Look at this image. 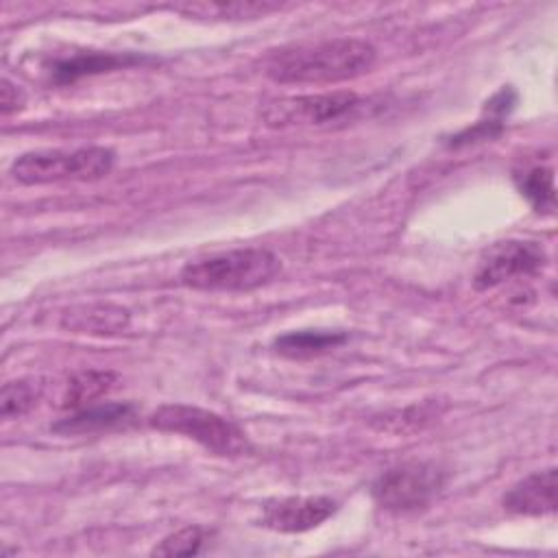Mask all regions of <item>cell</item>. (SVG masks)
I'll use <instances>...</instances> for the list:
<instances>
[{"label": "cell", "instance_id": "6da1fadb", "mask_svg": "<svg viewBox=\"0 0 558 558\" xmlns=\"http://www.w3.org/2000/svg\"><path fill=\"white\" fill-rule=\"evenodd\" d=\"M377 50L355 37H336L314 44L288 46L272 52L264 72L275 83H340L368 72Z\"/></svg>", "mask_w": 558, "mask_h": 558}, {"label": "cell", "instance_id": "7a4b0ae2", "mask_svg": "<svg viewBox=\"0 0 558 558\" xmlns=\"http://www.w3.org/2000/svg\"><path fill=\"white\" fill-rule=\"evenodd\" d=\"M279 266L277 255L266 248H233L187 262L179 279L194 290L240 292L268 283Z\"/></svg>", "mask_w": 558, "mask_h": 558}, {"label": "cell", "instance_id": "3957f363", "mask_svg": "<svg viewBox=\"0 0 558 558\" xmlns=\"http://www.w3.org/2000/svg\"><path fill=\"white\" fill-rule=\"evenodd\" d=\"M116 153L105 146H85L76 150H33L20 155L11 174L24 185L54 181H94L111 172Z\"/></svg>", "mask_w": 558, "mask_h": 558}, {"label": "cell", "instance_id": "277c9868", "mask_svg": "<svg viewBox=\"0 0 558 558\" xmlns=\"http://www.w3.org/2000/svg\"><path fill=\"white\" fill-rule=\"evenodd\" d=\"M148 423L159 432L187 436L216 456H242L251 449L246 434L233 421L196 405L166 403L150 414Z\"/></svg>", "mask_w": 558, "mask_h": 558}, {"label": "cell", "instance_id": "5b68a950", "mask_svg": "<svg viewBox=\"0 0 558 558\" xmlns=\"http://www.w3.org/2000/svg\"><path fill=\"white\" fill-rule=\"evenodd\" d=\"M445 471L434 462H405L381 473L373 484V499L390 512L425 508L445 486Z\"/></svg>", "mask_w": 558, "mask_h": 558}, {"label": "cell", "instance_id": "8992f818", "mask_svg": "<svg viewBox=\"0 0 558 558\" xmlns=\"http://www.w3.org/2000/svg\"><path fill=\"white\" fill-rule=\"evenodd\" d=\"M360 107V96L349 89L290 96L268 102L262 109V118L268 126H292V124H325L349 116Z\"/></svg>", "mask_w": 558, "mask_h": 558}, {"label": "cell", "instance_id": "52a82bcc", "mask_svg": "<svg viewBox=\"0 0 558 558\" xmlns=\"http://www.w3.org/2000/svg\"><path fill=\"white\" fill-rule=\"evenodd\" d=\"M547 262L545 251L536 242L506 240L493 244L480 259L473 283L477 290L495 288L514 277L538 272Z\"/></svg>", "mask_w": 558, "mask_h": 558}, {"label": "cell", "instance_id": "ba28073f", "mask_svg": "<svg viewBox=\"0 0 558 558\" xmlns=\"http://www.w3.org/2000/svg\"><path fill=\"white\" fill-rule=\"evenodd\" d=\"M338 504L329 497H286L264 504L262 525L275 532H307L318 527L336 512Z\"/></svg>", "mask_w": 558, "mask_h": 558}, {"label": "cell", "instance_id": "9c48e42d", "mask_svg": "<svg viewBox=\"0 0 558 558\" xmlns=\"http://www.w3.org/2000/svg\"><path fill=\"white\" fill-rule=\"evenodd\" d=\"M142 57L135 54H118V52H102V50H74L70 54L57 57L46 65V72L52 83L68 85L76 83L83 76L111 72L118 68H126L133 63H140Z\"/></svg>", "mask_w": 558, "mask_h": 558}, {"label": "cell", "instance_id": "30bf717a", "mask_svg": "<svg viewBox=\"0 0 558 558\" xmlns=\"http://www.w3.org/2000/svg\"><path fill=\"white\" fill-rule=\"evenodd\" d=\"M556 469L536 471L521 482H517L504 495V508L514 514L525 517H541L556 512Z\"/></svg>", "mask_w": 558, "mask_h": 558}, {"label": "cell", "instance_id": "8fae6325", "mask_svg": "<svg viewBox=\"0 0 558 558\" xmlns=\"http://www.w3.org/2000/svg\"><path fill=\"white\" fill-rule=\"evenodd\" d=\"M61 327L76 333H120L129 327V310L111 303L74 305L63 312Z\"/></svg>", "mask_w": 558, "mask_h": 558}, {"label": "cell", "instance_id": "7c38bea8", "mask_svg": "<svg viewBox=\"0 0 558 558\" xmlns=\"http://www.w3.org/2000/svg\"><path fill=\"white\" fill-rule=\"evenodd\" d=\"M279 2L268 0H242V2H181L172 4V11L198 20H255L272 11H279Z\"/></svg>", "mask_w": 558, "mask_h": 558}, {"label": "cell", "instance_id": "4fadbf2b", "mask_svg": "<svg viewBox=\"0 0 558 558\" xmlns=\"http://www.w3.org/2000/svg\"><path fill=\"white\" fill-rule=\"evenodd\" d=\"M133 416V405L131 403H105V405H94L78 410L72 416L61 418L59 423L52 425L54 432L61 434H89V432H100L116 427Z\"/></svg>", "mask_w": 558, "mask_h": 558}, {"label": "cell", "instance_id": "5bb4252c", "mask_svg": "<svg viewBox=\"0 0 558 558\" xmlns=\"http://www.w3.org/2000/svg\"><path fill=\"white\" fill-rule=\"evenodd\" d=\"M344 331H327V329H301L288 331L275 340V349L290 357H310L327 353L347 342Z\"/></svg>", "mask_w": 558, "mask_h": 558}, {"label": "cell", "instance_id": "9a60e30c", "mask_svg": "<svg viewBox=\"0 0 558 558\" xmlns=\"http://www.w3.org/2000/svg\"><path fill=\"white\" fill-rule=\"evenodd\" d=\"M113 381H116V375L111 371H96V368L78 371L68 379L65 392L61 397V405L81 408L83 403H89L102 397Z\"/></svg>", "mask_w": 558, "mask_h": 558}, {"label": "cell", "instance_id": "2e32d148", "mask_svg": "<svg viewBox=\"0 0 558 558\" xmlns=\"http://www.w3.org/2000/svg\"><path fill=\"white\" fill-rule=\"evenodd\" d=\"M519 190L530 201L538 214H554L556 194H554V170L551 168H530L519 179Z\"/></svg>", "mask_w": 558, "mask_h": 558}, {"label": "cell", "instance_id": "e0dca14e", "mask_svg": "<svg viewBox=\"0 0 558 558\" xmlns=\"http://www.w3.org/2000/svg\"><path fill=\"white\" fill-rule=\"evenodd\" d=\"M39 395H41V384L35 379L7 381L2 386V397H0L2 418H17L26 414L37 403Z\"/></svg>", "mask_w": 558, "mask_h": 558}, {"label": "cell", "instance_id": "ac0fdd59", "mask_svg": "<svg viewBox=\"0 0 558 558\" xmlns=\"http://www.w3.org/2000/svg\"><path fill=\"white\" fill-rule=\"evenodd\" d=\"M207 541V530L201 525H187L170 536H166L155 549L153 556H194L201 551L203 543Z\"/></svg>", "mask_w": 558, "mask_h": 558}, {"label": "cell", "instance_id": "d6986e66", "mask_svg": "<svg viewBox=\"0 0 558 558\" xmlns=\"http://www.w3.org/2000/svg\"><path fill=\"white\" fill-rule=\"evenodd\" d=\"M22 105H24L22 89H17L9 78H2V83H0V113L9 116V113L17 111Z\"/></svg>", "mask_w": 558, "mask_h": 558}]
</instances>
